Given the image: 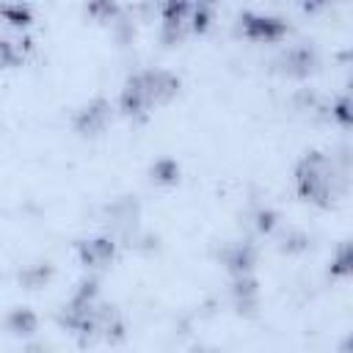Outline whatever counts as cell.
I'll return each instance as SVG.
<instances>
[{
  "label": "cell",
  "mask_w": 353,
  "mask_h": 353,
  "mask_svg": "<svg viewBox=\"0 0 353 353\" xmlns=\"http://www.w3.org/2000/svg\"><path fill=\"white\" fill-rule=\"evenodd\" d=\"M350 179L353 168L342 154L306 152L295 165V190L314 207H331L339 196H345Z\"/></svg>",
  "instance_id": "1"
},
{
  "label": "cell",
  "mask_w": 353,
  "mask_h": 353,
  "mask_svg": "<svg viewBox=\"0 0 353 353\" xmlns=\"http://www.w3.org/2000/svg\"><path fill=\"white\" fill-rule=\"evenodd\" d=\"M179 91V77L168 69H141L127 77L119 105L132 121H146L154 108L171 102Z\"/></svg>",
  "instance_id": "2"
},
{
  "label": "cell",
  "mask_w": 353,
  "mask_h": 353,
  "mask_svg": "<svg viewBox=\"0 0 353 353\" xmlns=\"http://www.w3.org/2000/svg\"><path fill=\"white\" fill-rule=\"evenodd\" d=\"M210 25V11L207 6H190V3H168L160 17V36L163 41L179 44L190 33H201Z\"/></svg>",
  "instance_id": "3"
},
{
  "label": "cell",
  "mask_w": 353,
  "mask_h": 353,
  "mask_svg": "<svg viewBox=\"0 0 353 353\" xmlns=\"http://www.w3.org/2000/svg\"><path fill=\"white\" fill-rule=\"evenodd\" d=\"M237 30L240 36H245L248 41H256V44H273L279 41L284 33H287V22L279 19V17H268V14H240L237 17Z\"/></svg>",
  "instance_id": "4"
},
{
  "label": "cell",
  "mask_w": 353,
  "mask_h": 353,
  "mask_svg": "<svg viewBox=\"0 0 353 353\" xmlns=\"http://www.w3.org/2000/svg\"><path fill=\"white\" fill-rule=\"evenodd\" d=\"M108 218V229L113 234V240H132L138 232V221H141V207L132 196H121L113 204H108L105 210Z\"/></svg>",
  "instance_id": "5"
},
{
  "label": "cell",
  "mask_w": 353,
  "mask_h": 353,
  "mask_svg": "<svg viewBox=\"0 0 353 353\" xmlns=\"http://www.w3.org/2000/svg\"><path fill=\"white\" fill-rule=\"evenodd\" d=\"M276 69L284 77H309L317 69V52L309 44H292L276 58Z\"/></svg>",
  "instance_id": "6"
},
{
  "label": "cell",
  "mask_w": 353,
  "mask_h": 353,
  "mask_svg": "<svg viewBox=\"0 0 353 353\" xmlns=\"http://www.w3.org/2000/svg\"><path fill=\"white\" fill-rule=\"evenodd\" d=\"M110 121V105L105 99H97L91 105H85L77 116H74V127L80 135H99Z\"/></svg>",
  "instance_id": "7"
},
{
  "label": "cell",
  "mask_w": 353,
  "mask_h": 353,
  "mask_svg": "<svg viewBox=\"0 0 353 353\" xmlns=\"http://www.w3.org/2000/svg\"><path fill=\"white\" fill-rule=\"evenodd\" d=\"M113 254H116L113 237H94V240L80 243V259L85 268H105V265H110Z\"/></svg>",
  "instance_id": "8"
},
{
  "label": "cell",
  "mask_w": 353,
  "mask_h": 353,
  "mask_svg": "<svg viewBox=\"0 0 353 353\" xmlns=\"http://www.w3.org/2000/svg\"><path fill=\"white\" fill-rule=\"evenodd\" d=\"M256 262V251L251 243H232L223 248V265L229 268L232 276H251Z\"/></svg>",
  "instance_id": "9"
},
{
  "label": "cell",
  "mask_w": 353,
  "mask_h": 353,
  "mask_svg": "<svg viewBox=\"0 0 353 353\" xmlns=\"http://www.w3.org/2000/svg\"><path fill=\"white\" fill-rule=\"evenodd\" d=\"M232 301L237 312H254L259 303V290L256 281L251 276H234V287H232Z\"/></svg>",
  "instance_id": "10"
},
{
  "label": "cell",
  "mask_w": 353,
  "mask_h": 353,
  "mask_svg": "<svg viewBox=\"0 0 353 353\" xmlns=\"http://www.w3.org/2000/svg\"><path fill=\"white\" fill-rule=\"evenodd\" d=\"M328 273H331L334 279H353V237L345 240V243L336 248Z\"/></svg>",
  "instance_id": "11"
},
{
  "label": "cell",
  "mask_w": 353,
  "mask_h": 353,
  "mask_svg": "<svg viewBox=\"0 0 353 353\" xmlns=\"http://www.w3.org/2000/svg\"><path fill=\"white\" fill-rule=\"evenodd\" d=\"M331 116H334L342 127L353 130V97H342V99H336L334 108H331Z\"/></svg>",
  "instance_id": "12"
},
{
  "label": "cell",
  "mask_w": 353,
  "mask_h": 353,
  "mask_svg": "<svg viewBox=\"0 0 353 353\" xmlns=\"http://www.w3.org/2000/svg\"><path fill=\"white\" fill-rule=\"evenodd\" d=\"M339 353H353V331L342 339V345H339Z\"/></svg>",
  "instance_id": "13"
},
{
  "label": "cell",
  "mask_w": 353,
  "mask_h": 353,
  "mask_svg": "<svg viewBox=\"0 0 353 353\" xmlns=\"http://www.w3.org/2000/svg\"><path fill=\"white\" fill-rule=\"evenodd\" d=\"M193 353H221V350H215V347H196Z\"/></svg>",
  "instance_id": "14"
},
{
  "label": "cell",
  "mask_w": 353,
  "mask_h": 353,
  "mask_svg": "<svg viewBox=\"0 0 353 353\" xmlns=\"http://www.w3.org/2000/svg\"><path fill=\"white\" fill-rule=\"evenodd\" d=\"M350 58H353V50H350Z\"/></svg>",
  "instance_id": "15"
}]
</instances>
